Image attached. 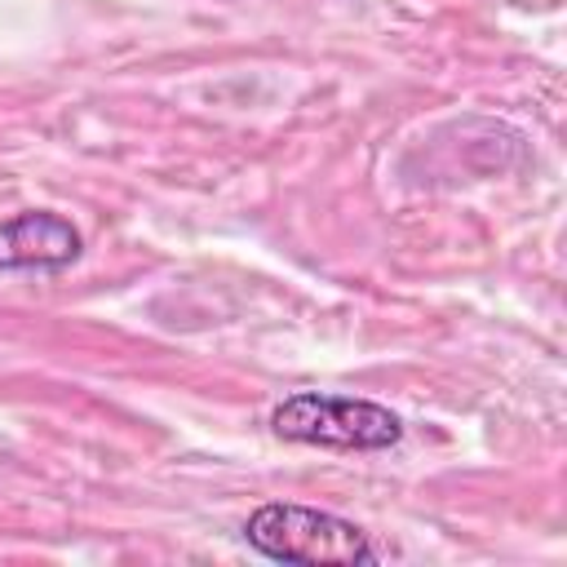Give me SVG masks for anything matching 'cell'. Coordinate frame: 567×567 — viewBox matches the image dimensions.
I'll use <instances>...</instances> for the list:
<instances>
[{"label": "cell", "mask_w": 567, "mask_h": 567, "mask_svg": "<svg viewBox=\"0 0 567 567\" xmlns=\"http://www.w3.org/2000/svg\"><path fill=\"white\" fill-rule=\"evenodd\" d=\"M244 540L275 563H301V567H359L381 558L368 532L354 527L350 518L292 501H270L252 509L244 523Z\"/></svg>", "instance_id": "6da1fadb"}, {"label": "cell", "mask_w": 567, "mask_h": 567, "mask_svg": "<svg viewBox=\"0 0 567 567\" xmlns=\"http://www.w3.org/2000/svg\"><path fill=\"white\" fill-rule=\"evenodd\" d=\"M84 252L80 230L49 208H27L0 221V270H66Z\"/></svg>", "instance_id": "3957f363"}, {"label": "cell", "mask_w": 567, "mask_h": 567, "mask_svg": "<svg viewBox=\"0 0 567 567\" xmlns=\"http://www.w3.org/2000/svg\"><path fill=\"white\" fill-rule=\"evenodd\" d=\"M270 430L288 443L332 447V452H385L403 439V421L385 403L350 399V394H319V390L288 394L270 412Z\"/></svg>", "instance_id": "7a4b0ae2"}]
</instances>
